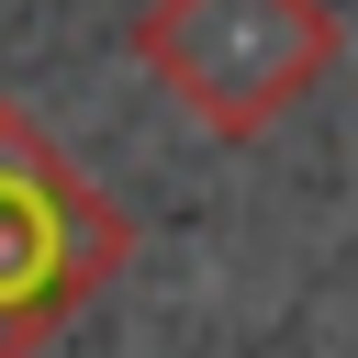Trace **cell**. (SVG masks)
Segmentation results:
<instances>
[{
  "mask_svg": "<svg viewBox=\"0 0 358 358\" xmlns=\"http://www.w3.org/2000/svg\"><path fill=\"white\" fill-rule=\"evenodd\" d=\"M336 45H347L336 0H145V11H134L145 78H157L213 145H257V134L336 67Z\"/></svg>",
  "mask_w": 358,
  "mask_h": 358,
  "instance_id": "cell-1",
  "label": "cell"
},
{
  "mask_svg": "<svg viewBox=\"0 0 358 358\" xmlns=\"http://www.w3.org/2000/svg\"><path fill=\"white\" fill-rule=\"evenodd\" d=\"M123 257H134V224L90 190L78 157H56L0 101V358H34Z\"/></svg>",
  "mask_w": 358,
  "mask_h": 358,
  "instance_id": "cell-2",
  "label": "cell"
}]
</instances>
